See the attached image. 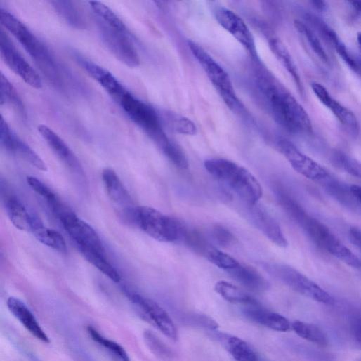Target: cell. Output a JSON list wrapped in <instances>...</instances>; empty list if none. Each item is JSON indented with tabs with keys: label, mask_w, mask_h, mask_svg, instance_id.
Returning <instances> with one entry per match:
<instances>
[{
	"label": "cell",
	"mask_w": 361,
	"mask_h": 361,
	"mask_svg": "<svg viewBox=\"0 0 361 361\" xmlns=\"http://www.w3.org/2000/svg\"><path fill=\"white\" fill-rule=\"evenodd\" d=\"M118 103L131 120L142 129L154 143L166 134L156 111L130 92Z\"/></svg>",
	"instance_id": "obj_6"
},
{
	"label": "cell",
	"mask_w": 361,
	"mask_h": 361,
	"mask_svg": "<svg viewBox=\"0 0 361 361\" xmlns=\"http://www.w3.org/2000/svg\"><path fill=\"white\" fill-rule=\"evenodd\" d=\"M74 57L77 63L117 102L129 92L119 81L107 70L79 53H74Z\"/></svg>",
	"instance_id": "obj_15"
},
{
	"label": "cell",
	"mask_w": 361,
	"mask_h": 361,
	"mask_svg": "<svg viewBox=\"0 0 361 361\" xmlns=\"http://www.w3.org/2000/svg\"><path fill=\"white\" fill-rule=\"evenodd\" d=\"M312 4L314 7L319 11H323L326 8L324 3L322 1H313Z\"/></svg>",
	"instance_id": "obj_46"
},
{
	"label": "cell",
	"mask_w": 361,
	"mask_h": 361,
	"mask_svg": "<svg viewBox=\"0 0 361 361\" xmlns=\"http://www.w3.org/2000/svg\"><path fill=\"white\" fill-rule=\"evenodd\" d=\"M269 47L276 58L289 72L298 91L303 95L304 89L299 72L287 47L277 39H271L269 41Z\"/></svg>",
	"instance_id": "obj_23"
},
{
	"label": "cell",
	"mask_w": 361,
	"mask_h": 361,
	"mask_svg": "<svg viewBox=\"0 0 361 361\" xmlns=\"http://www.w3.org/2000/svg\"><path fill=\"white\" fill-rule=\"evenodd\" d=\"M7 305L12 314L32 335L44 343H50L49 337L23 301L15 297H11L8 300Z\"/></svg>",
	"instance_id": "obj_20"
},
{
	"label": "cell",
	"mask_w": 361,
	"mask_h": 361,
	"mask_svg": "<svg viewBox=\"0 0 361 361\" xmlns=\"http://www.w3.org/2000/svg\"><path fill=\"white\" fill-rule=\"evenodd\" d=\"M7 214L14 226L24 232H31L34 217L31 216L22 203L17 198L10 197L6 203Z\"/></svg>",
	"instance_id": "obj_24"
},
{
	"label": "cell",
	"mask_w": 361,
	"mask_h": 361,
	"mask_svg": "<svg viewBox=\"0 0 361 361\" xmlns=\"http://www.w3.org/2000/svg\"><path fill=\"white\" fill-rule=\"evenodd\" d=\"M0 142L7 152L18 155L41 171L48 170L41 157L11 129L4 117L0 123Z\"/></svg>",
	"instance_id": "obj_14"
},
{
	"label": "cell",
	"mask_w": 361,
	"mask_h": 361,
	"mask_svg": "<svg viewBox=\"0 0 361 361\" xmlns=\"http://www.w3.org/2000/svg\"><path fill=\"white\" fill-rule=\"evenodd\" d=\"M354 11L357 12L360 15H361V2L360 1H353L349 3Z\"/></svg>",
	"instance_id": "obj_45"
},
{
	"label": "cell",
	"mask_w": 361,
	"mask_h": 361,
	"mask_svg": "<svg viewBox=\"0 0 361 361\" xmlns=\"http://www.w3.org/2000/svg\"><path fill=\"white\" fill-rule=\"evenodd\" d=\"M126 294L162 334L171 340L177 339L176 327L164 309L153 300L145 298L138 294L127 291Z\"/></svg>",
	"instance_id": "obj_13"
},
{
	"label": "cell",
	"mask_w": 361,
	"mask_h": 361,
	"mask_svg": "<svg viewBox=\"0 0 361 361\" xmlns=\"http://www.w3.org/2000/svg\"><path fill=\"white\" fill-rule=\"evenodd\" d=\"M59 220L79 249H87L106 254L96 231L88 223L79 218L72 211Z\"/></svg>",
	"instance_id": "obj_12"
},
{
	"label": "cell",
	"mask_w": 361,
	"mask_h": 361,
	"mask_svg": "<svg viewBox=\"0 0 361 361\" xmlns=\"http://www.w3.org/2000/svg\"><path fill=\"white\" fill-rule=\"evenodd\" d=\"M263 100L275 122L291 133H309L312 123L297 100L277 79L269 74L258 78Z\"/></svg>",
	"instance_id": "obj_1"
},
{
	"label": "cell",
	"mask_w": 361,
	"mask_h": 361,
	"mask_svg": "<svg viewBox=\"0 0 361 361\" xmlns=\"http://www.w3.org/2000/svg\"><path fill=\"white\" fill-rule=\"evenodd\" d=\"M173 119V126L177 133L188 136L197 134V127L191 119L178 116H175Z\"/></svg>",
	"instance_id": "obj_39"
},
{
	"label": "cell",
	"mask_w": 361,
	"mask_h": 361,
	"mask_svg": "<svg viewBox=\"0 0 361 361\" xmlns=\"http://www.w3.org/2000/svg\"><path fill=\"white\" fill-rule=\"evenodd\" d=\"M189 48L228 106L235 110L240 108L242 103L226 71L196 43L189 41Z\"/></svg>",
	"instance_id": "obj_5"
},
{
	"label": "cell",
	"mask_w": 361,
	"mask_h": 361,
	"mask_svg": "<svg viewBox=\"0 0 361 361\" xmlns=\"http://www.w3.org/2000/svg\"><path fill=\"white\" fill-rule=\"evenodd\" d=\"M360 73H361V67H360Z\"/></svg>",
	"instance_id": "obj_48"
},
{
	"label": "cell",
	"mask_w": 361,
	"mask_h": 361,
	"mask_svg": "<svg viewBox=\"0 0 361 361\" xmlns=\"http://www.w3.org/2000/svg\"><path fill=\"white\" fill-rule=\"evenodd\" d=\"M278 147L293 169L298 173L317 182L328 178L329 173L322 166L303 153L289 140H280Z\"/></svg>",
	"instance_id": "obj_11"
},
{
	"label": "cell",
	"mask_w": 361,
	"mask_h": 361,
	"mask_svg": "<svg viewBox=\"0 0 361 361\" xmlns=\"http://www.w3.org/2000/svg\"><path fill=\"white\" fill-rule=\"evenodd\" d=\"M231 277L247 289L256 292H263L268 289V282L257 270L239 264L237 268L228 271Z\"/></svg>",
	"instance_id": "obj_22"
},
{
	"label": "cell",
	"mask_w": 361,
	"mask_h": 361,
	"mask_svg": "<svg viewBox=\"0 0 361 361\" xmlns=\"http://www.w3.org/2000/svg\"><path fill=\"white\" fill-rule=\"evenodd\" d=\"M351 329L356 341L361 345V318H357L352 322Z\"/></svg>",
	"instance_id": "obj_43"
},
{
	"label": "cell",
	"mask_w": 361,
	"mask_h": 361,
	"mask_svg": "<svg viewBox=\"0 0 361 361\" xmlns=\"http://www.w3.org/2000/svg\"><path fill=\"white\" fill-rule=\"evenodd\" d=\"M349 239L350 242L361 250V230L357 228H352L349 231Z\"/></svg>",
	"instance_id": "obj_42"
},
{
	"label": "cell",
	"mask_w": 361,
	"mask_h": 361,
	"mask_svg": "<svg viewBox=\"0 0 361 361\" xmlns=\"http://www.w3.org/2000/svg\"><path fill=\"white\" fill-rule=\"evenodd\" d=\"M32 232L44 245L61 253L67 252V244L63 236L55 230L45 228L36 218L34 219Z\"/></svg>",
	"instance_id": "obj_25"
},
{
	"label": "cell",
	"mask_w": 361,
	"mask_h": 361,
	"mask_svg": "<svg viewBox=\"0 0 361 361\" xmlns=\"http://www.w3.org/2000/svg\"><path fill=\"white\" fill-rule=\"evenodd\" d=\"M98 19L106 25L122 32H128L122 20L107 6L100 2H90Z\"/></svg>",
	"instance_id": "obj_35"
},
{
	"label": "cell",
	"mask_w": 361,
	"mask_h": 361,
	"mask_svg": "<svg viewBox=\"0 0 361 361\" xmlns=\"http://www.w3.org/2000/svg\"><path fill=\"white\" fill-rule=\"evenodd\" d=\"M0 84H1V87H0V96H1L0 102H1V105L13 106L22 117L25 116V107L18 92L4 74H1Z\"/></svg>",
	"instance_id": "obj_33"
},
{
	"label": "cell",
	"mask_w": 361,
	"mask_h": 361,
	"mask_svg": "<svg viewBox=\"0 0 361 361\" xmlns=\"http://www.w3.org/2000/svg\"><path fill=\"white\" fill-rule=\"evenodd\" d=\"M144 340L150 350L160 359L169 360L172 358L173 354L171 349L153 332L145 331Z\"/></svg>",
	"instance_id": "obj_37"
},
{
	"label": "cell",
	"mask_w": 361,
	"mask_h": 361,
	"mask_svg": "<svg viewBox=\"0 0 361 361\" xmlns=\"http://www.w3.org/2000/svg\"><path fill=\"white\" fill-rule=\"evenodd\" d=\"M350 192L354 199L361 206V187L353 185L350 187Z\"/></svg>",
	"instance_id": "obj_44"
},
{
	"label": "cell",
	"mask_w": 361,
	"mask_h": 361,
	"mask_svg": "<svg viewBox=\"0 0 361 361\" xmlns=\"http://www.w3.org/2000/svg\"><path fill=\"white\" fill-rule=\"evenodd\" d=\"M204 256L216 266L227 272L237 268L240 263L231 256L211 246Z\"/></svg>",
	"instance_id": "obj_36"
},
{
	"label": "cell",
	"mask_w": 361,
	"mask_h": 361,
	"mask_svg": "<svg viewBox=\"0 0 361 361\" xmlns=\"http://www.w3.org/2000/svg\"><path fill=\"white\" fill-rule=\"evenodd\" d=\"M27 183L29 186L39 196L43 197L50 204L55 202L58 198L56 195L41 180L34 176H28Z\"/></svg>",
	"instance_id": "obj_38"
},
{
	"label": "cell",
	"mask_w": 361,
	"mask_h": 361,
	"mask_svg": "<svg viewBox=\"0 0 361 361\" xmlns=\"http://www.w3.org/2000/svg\"><path fill=\"white\" fill-rule=\"evenodd\" d=\"M215 290L222 298L232 303L247 306L258 302L239 287L225 281L217 282Z\"/></svg>",
	"instance_id": "obj_27"
},
{
	"label": "cell",
	"mask_w": 361,
	"mask_h": 361,
	"mask_svg": "<svg viewBox=\"0 0 361 361\" xmlns=\"http://www.w3.org/2000/svg\"><path fill=\"white\" fill-rule=\"evenodd\" d=\"M205 167L211 175L233 190L243 201L254 206L263 197L257 178L247 169L224 158L206 160Z\"/></svg>",
	"instance_id": "obj_3"
},
{
	"label": "cell",
	"mask_w": 361,
	"mask_h": 361,
	"mask_svg": "<svg viewBox=\"0 0 361 361\" xmlns=\"http://www.w3.org/2000/svg\"><path fill=\"white\" fill-rule=\"evenodd\" d=\"M214 14L218 24L241 44L254 60H257L254 37L244 20L235 12L222 6L216 7Z\"/></svg>",
	"instance_id": "obj_10"
},
{
	"label": "cell",
	"mask_w": 361,
	"mask_h": 361,
	"mask_svg": "<svg viewBox=\"0 0 361 361\" xmlns=\"http://www.w3.org/2000/svg\"><path fill=\"white\" fill-rule=\"evenodd\" d=\"M96 23L101 39L109 51L127 67H138L140 58L129 39L128 32H122L110 27L97 18Z\"/></svg>",
	"instance_id": "obj_8"
},
{
	"label": "cell",
	"mask_w": 361,
	"mask_h": 361,
	"mask_svg": "<svg viewBox=\"0 0 361 361\" xmlns=\"http://www.w3.org/2000/svg\"><path fill=\"white\" fill-rule=\"evenodd\" d=\"M51 4L56 13L71 27L77 29H84L86 22L78 8L71 1L55 0Z\"/></svg>",
	"instance_id": "obj_26"
},
{
	"label": "cell",
	"mask_w": 361,
	"mask_h": 361,
	"mask_svg": "<svg viewBox=\"0 0 361 361\" xmlns=\"http://www.w3.org/2000/svg\"><path fill=\"white\" fill-rule=\"evenodd\" d=\"M134 225L160 242H173L182 238L185 228L161 212L146 206L136 207Z\"/></svg>",
	"instance_id": "obj_4"
},
{
	"label": "cell",
	"mask_w": 361,
	"mask_h": 361,
	"mask_svg": "<svg viewBox=\"0 0 361 361\" xmlns=\"http://www.w3.org/2000/svg\"><path fill=\"white\" fill-rule=\"evenodd\" d=\"M0 53L8 67L26 84L36 89L43 87L40 76L19 53L4 30L0 32Z\"/></svg>",
	"instance_id": "obj_9"
},
{
	"label": "cell",
	"mask_w": 361,
	"mask_h": 361,
	"mask_svg": "<svg viewBox=\"0 0 361 361\" xmlns=\"http://www.w3.org/2000/svg\"><path fill=\"white\" fill-rule=\"evenodd\" d=\"M225 347L237 361H258L253 348L244 340L236 336H228Z\"/></svg>",
	"instance_id": "obj_29"
},
{
	"label": "cell",
	"mask_w": 361,
	"mask_h": 361,
	"mask_svg": "<svg viewBox=\"0 0 361 361\" xmlns=\"http://www.w3.org/2000/svg\"><path fill=\"white\" fill-rule=\"evenodd\" d=\"M253 216L257 227L273 244L282 248L287 247L288 242L281 228L269 214L257 208L254 210Z\"/></svg>",
	"instance_id": "obj_21"
},
{
	"label": "cell",
	"mask_w": 361,
	"mask_h": 361,
	"mask_svg": "<svg viewBox=\"0 0 361 361\" xmlns=\"http://www.w3.org/2000/svg\"><path fill=\"white\" fill-rule=\"evenodd\" d=\"M294 27L296 31L307 41L315 54L325 64L329 63L328 55L315 34L303 22L296 20Z\"/></svg>",
	"instance_id": "obj_34"
},
{
	"label": "cell",
	"mask_w": 361,
	"mask_h": 361,
	"mask_svg": "<svg viewBox=\"0 0 361 361\" xmlns=\"http://www.w3.org/2000/svg\"><path fill=\"white\" fill-rule=\"evenodd\" d=\"M328 242L324 249L331 255L353 268H361L360 259L335 236L332 237Z\"/></svg>",
	"instance_id": "obj_32"
},
{
	"label": "cell",
	"mask_w": 361,
	"mask_h": 361,
	"mask_svg": "<svg viewBox=\"0 0 361 361\" xmlns=\"http://www.w3.org/2000/svg\"><path fill=\"white\" fill-rule=\"evenodd\" d=\"M338 159L347 173L361 178V162L345 155H339Z\"/></svg>",
	"instance_id": "obj_40"
},
{
	"label": "cell",
	"mask_w": 361,
	"mask_h": 361,
	"mask_svg": "<svg viewBox=\"0 0 361 361\" xmlns=\"http://www.w3.org/2000/svg\"><path fill=\"white\" fill-rule=\"evenodd\" d=\"M87 331L92 339L103 348L114 360L116 361H130L127 353L119 343L104 337L92 326H88Z\"/></svg>",
	"instance_id": "obj_31"
},
{
	"label": "cell",
	"mask_w": 361,
	"mask_h": 361,
	"mask_svg": "<svg viewBox=\"0 0 361 361\" xmlns=\"http://www.w3.org/2000/svg\"><path fill=\"white\" fill-rule=\"evenodd\" d=\"M291 329L302 339L319 346H326L328 338L325 332L318 326L303 321L291 323Z\"/></svg>",
	"instance_id": "obj_30"
},
{
	"label": "cell",
	"mask_w": 361,
	"mask_h": 361,
	"mask_svg": "<svg viewBox=\"0 0 361 361\" xmlns=\"http://www.w3.org/2000/svg\"><path fill=\"white\" fill-rule=\"evenodd\" d=\"M311 88L318 100L332 112L341 124L354 133L358 132L359 123L350 110L334 99L322 85L313 83Z\"/></svg>",
	"instance_id": "obj_17"
},
{
	"label": "cell",
	"mask_w": 361,
	"mask_h": 361,
	"mask_svg": "<svg viewBox=\"0 0 361 361\" xmlns=\"http://www.w3.org/2000/svg\"><path fill=\"white\" fill-rule=\"evenodd\" d=\"M357 40L360 47L361 48V33L357 34Z\"/></svg>",
	"instance_id": "obj_47"
},
{
	"label": "cell",
	"mask_w": 361,
	"mask_h": 361,
	"mask_svg": "<svg viewBox=\"0 0 361 361\" xmlns=\"http://www.w3.org/2000/svg\"><path fill=\"white\" fill-rule=\"evenodd\" d=\"M212 236L214 240L223 247H228L235 242L234 235L227 229L221 226L214 228Z\"/></svg>",
	"instance_id": "obj_41"
},
{
	"label": "cell",
	"mask_w": 361,
	"mask_h": 361,
	"mask_svg": "<svg viewBox=\"0 0 361 361\" xmlns=\"http://www.w3.org/2000/svg\"><path fill=\"white\" fill-rule=\"evenodd\" d=\"M102 176L109 198L116 206L120 207L121 215L124 218L136 207L133 205L129 194L113 169L105 168L103 171Z\"/></svg>",
	"instance_id": "obj_16"
},
{
	"label": "cell",
	"mask_w": 361,
	"mask_h": 361,
	"mask_svg": "<svg viewBox=\"0 0 361 361\" xmlns=\"http://www.w3.org/2000/svg\"><path fill=\"white\" fill-rule=\"evenodd\" d=\"M38 130L61 161L72 170L79 171L81 170L80 162L74 153L55 132L46 125H40Z\"/></svg>",
	"instance_id": "obj_19"
},
{
	"label": "cell",
	"mask_w": 361,
	"mask_h": 361,
	"mask_svg": "<svg viewBox=\"0 0 361 361\" xmlns=\"http://www.w3.org/2000/svg\"><path fill=\"white\" fill-rule=\"evenodd\" d=\"M0 22L24 47L47 80L58 88L63 81L60 67L48 48L13 14L0 9Z\"/></svg>",
	"instance_id": "obj_2"
},
{
	"label": "cell",
	"mask_w": 361,
	"mask_h": 361,
	"mask_svg": "<svg viewBox=\"0 0 361 361\" xmlns=\"http://www.w3.org/2000/svg\"><path fill=\"white\" fill-rule=\"evenodd\" d=\"M81 254L91 265L103 273L115 283L120 282L121 276L118 271L108 261L107 255L91 249H79Z\"/></svg>",
	"instance_id": "obj_28"
},
{
	"label": "cell",
	"mask_w": 361,
	"mask_h": 361,
	"mask_svg": "<svg viewBox=\"0 0 361 361\" xmlns=\"http://www.w3.org/2000/svg\"><path fill=\"white\" fill-rule=\"evenodd\" d=\"M269 271L300 294L320 303L331 305L332 296L295 268L287 265H269Z\"/></svg>",
	"instance_id": "obj_7"
},
{
	"label": "cell",
	"mask_w": 361,
	"mask_h": 361,
	"mask_svg": "<svg viewBox=\"0 0 361 361\" xmlns=\"http://www.w3.org/2000/svg\"><path fill=\"white\" fill-rule=\"evenodd\" d=\"M244 313L251 321L277 332H285L291 329L287 318L265 309L258 302L244 306Z\"/></svg>",
	"instance_id": "obj_18"
}]
</instances>
